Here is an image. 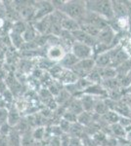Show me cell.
Returning <instances> with one entry per match:
<instances>
[{"label":"cell","mask_w":131,"mask_h":146,"mask_svg":"<svg viewBox=\"0 0 131 146\" xmlns=\"http://www.w3.org/2000/svg\"><path fill=\"white\" fill-rule=\"evenodd\" d=\"M66 109L73 112V114H75L77 116H78L80 113H82L84 111L79 98H71V100L69 101V105L67 106Z\"/></svg>","instance_id":"cell-12"},{"label":"cell","mask_w":131,"mask_h":146,"mask_svg":"<svg viewBox=\"0 0 131 146\" xmlns=\"http://www.w3.org/2000/svg\"><path fill=\"white\" fill-rule=\"evenodd\" d=\"M125 4V7L127 9V12H128V16L131 17V1H123Z\"/></svg>","instance_id":"cell-29"},{"label":"cell","mask_w":131,"mask_h":146,"mask_svg":"<svg viewBox=\"0 0 131 146\" xmlns=\"http://www.w3.org/2000/svg\"><path fill=\"white\" fill-rule=\"evenodd\" d=\"M79 62L71 52H68L66 54L65 56L62 58V60L59 62V64L61 65L64 69H67V70H71L73 67L77 65V63Z\"/></svg>","instance_id":"cell-11"},{"label":"cell","mask_w":131,"mask_h":146,"mask_svg":"<svg viewBox=\"0 0 131 146\" xmlns=\"http://www.w3.org/2000/svg\"><path fill=\"white\" fill-rule=\"evenodd\" d=\"M126 93H127V94H131V84H130V86L128 87L127 89H126Z\"/></svg>","instance_id":"cell-33"},{"label":"cell","mask_w":131,"mask_h":146,"mask_svg":"<svg viewBox=\"0 0 131 146\" xmlns=\"http://www.w3.org/2000/svg\"><path fill=\"white\" fill-rule=\"evenodd\" d=\"M116 31L110 25H107L106 27L102 28L100 30L99 34L96 37L97 43L107 46L108 48L116 47L114 45V42L116 41Z\"/></svg>","instance_id":"cell-3"},{"label":"cell","mask_w":131,"mask_h":146,"mask_svg":"<svg viewBox=\"0 0 131 146\" xmlns=\"http://www.w3.org/2000/svg\"><path fill=\"white\" fill-rule=\"evenodd\" d=\"M94 115L95 114L93 112L83 111L77 116V123L83 127L90 126L93 123V121H94Z\"/></svg>","instance_id":"cell-15"},{"label":"cell","mask_w":131,"mask_h":146,"mask_svg":"<svg viewBox=\"0 0 131 146\" xmlns=\"http://www.w3.org/2000/svg\"><path fill=\"white\" fill-rule=\"evenodd\" d=\"M109 106L106 102V100L105 98H99L96 102V105H95L94 108V112L96 115H99L100 117H102L103 115L106 114L107 112L109 111Z\"/></svg>","instance_id":"cell-19"},{"label":"cell","mask_w":131,"mask_h":146,"mask_svg":"<svg viewBox=\"0 0 131 146\" xmlns=\"http://www.w3.org/2000/svg\"><path fill=\"white\" fill-rule=\"evenodd\" d=\"M85 4L88 12L96 14L108 22L115 20L113 4L110 0H92V1H85Z\"/></svg>","instance_id":"cell-2"},{"label":"cell","mask_w":131,"mask_h":146,"mask_svg":"<svg viewBox=\"0 0 131 146\" xmlns=\"http://www.w3.org/2000/svg\"><path fill=\"white\" fill-rule=\"evenodd\" d=\"M12 129H13V127H11L8 123H6V124L2 125V126L0 127V133H1V135H3L8 136L9 133H11Z\"/></svg>","instance_id":"cell-27"},{"label":"cell","mask_w":131,"mask_h":146,"mask_svg":"<svg viewBox=\"0 0 131 146\" xmlns=\"http://www.w3.org/2000/svg\"><path fill=\"white\" fill-rule=\"evenodd\" d=\"M80 101L83 107V110L86 112H94V108L96 105V102L99 98H96V96H93L91 95H87V94H82L79 96Z\"/></svg>","instance_id":"cell-8"},{"label":"cell","mask_w":131,"mask_h":146,"mask_svg":"<svg viewBox=\"0 0 131 146\" xmlns=\"http://www.w3.org/2000/svg\"><path fill=\"white\" fill-rule=\"evenodd\" d=\"M126 137H127V139L131 140V131H129V133H126Z\"/></svg>","instance_id":"cell-32"},{"label":"cell","mask_w":131,"mask_h":146,"mask_svg":"<svg viewBox=\"0 0 131 146\" xmlns=\"http://www.w3.org/2000/svg\"><path fill=\"white\" fill-rule=\"evenodd\" d=\"M0 146H9L8 143V136L3 135L0 133Z\"/></svg>","instance_id":"cell-28"},{"label":"cell","mask_w":131,"mask_h":146,"mask_svg":"<svg viewBox=\"0 0 131 146\" xmlns=\"http://www.w3.org/2000/svg\"><path fill=\"white\" fill-rule=\"evenodd\" d=\"M113 4V11L115 19L116 20H120V19H126L128 16L127 9L125 7V4L123 1H112Z\"/></svg>","instance_id":"cell-9"},{"label":"cell","mask_w":131,"mask_h":146,"mask_svg":"<svg viewBox=\"0 0 131 146\" xmlns=\"http://www.w3.org/2000/svg\"><path fill=\"white\" fill-rule=\"evenodd\" d=\"M1 96L3 98V100L6 101L7 104H10V103L13 102L14 95H13V93H12V92L9 90V89H7V90L1 95Z\"/></svg>","instance_id":"cell-26"},{"label":"cell","mask_w":131,"mask_h":146,"mask_svg":"<svg viewBox=\"0 0 131 146\" xmlns=\"http://www.w3.org/2000/svg\"><path fill=\"white\" fill-rule=\"evenodd\" d=\"M32 133L33 138H34L37 142H43L47 137L46 128H45L44 126L36 127V128L32 129Z\"/></svg>","instance_id":"cell-20"},{"label":"cell","mask_w":131,"mask_h":146,"mask_svg":"<svg viewBox=\"0 0 131 146\" xmlns=\"http://www.w3.org/2000/svg\"><path fill=\"white\" fill-rule=\"evenodd\" d=\"M71 98V95L67 91V89H62L60 93L55 96V100H56L58 105H64L65 103L69 102Z\"/></svg>","instance_id":"cell-21"},{"label":"cell","mask_w":131,"mask_h":146,"mask_svg":"<svg viewBox=\"0 0 131 146\" xmlns=\"http://www.w3.org/2000/svg\"><path fill=\"white\" fill-rule=\"evenodd\" d=\"M112 127V131H113L114 135H116V136H126V131L124 128L122 126H120V124H116L113 125Z\"/></svg>","instance_id":"cell-24"},{"label":"cell","mask_w":131,"mask_h":146,"mask_svg":"<svg viewBox=\"0 0 131 146\" xmlns=\"http://www.w3.org/2000/svg\"><path fill=\"white\" fill-rule=\"evenodd\" d=\"M71 33H73V37H75V39L77 42H80V43H83V44H85V45H88V46L92 47V48L97 44L96 38L90 36L89 34H87L86 32H84L83 30L80 29V28L77 30H75V31L71 32Z\"/></svg>","instance_id":"cell-7"},{"label":"cell","mask_w":131,"mask_h":146,"mask_svg":"<svg viewBox=\"0 0 131 146\" xmlns=\"http://www.w3.org/2000/svg\"><path fill=\"white\" fill-rule=\"evenodd\" d=\"M95 67H96V64H95L94 58H89V60H79L77 65L71 69V71L77 75L78 79L86 78Z\"/></svg>","instance_id":"cell-5"},{"label":"cell","mask_w":131,"mask_h":146,"mask_svg":"<svg viewBox=\"0 0 131 146\" xmlns=\"http://www.w3.org/2000/svg\"><path fill=\"white\" fill-rule=\"evenodd\" d=\"M67 53L68 52L66 51L65 47L60 42V43H56L53 45H49L46 50V58L55 63H59Z\"/></svg>","instance_id":"cell-6"},{"label":"cell","mask_w":131,"mask_h":146,"mask_svg":"<svg viewBox=\"0 0 131 146\" xmlns=\"http://www.w3.org/2000/svg\"><path fill=\"white\" fill-rule=\"evenodd\" d=\"M83 131H84V127L81 126V125L78 124L77 122V123L71 124L69 133H70L71 135H73V137H79V136L82 135Z\"/></svg>","instance_id":"cell-23"},{"label":"cell","mask_w":131,"mask_h":146,"mask_svg":"<svg viewBox=\"0 0 131 146\" xmlns=\"http://www.w3.org/2000/svg\"><path fill=\"white\" fill-rule=\"evenodd\" d=\"M126 77H127V79H128V81L130 82V84H131V70L129 72L127 73V75H126Z\"/></svg>","instance_id":"cell-31"},{"label":"cell","mask_w":131,"mask_h":146,"mask_svg":"<svg viewBox=\"0 0 131 146\" xmlns=\"http://www.w3.org/2000/svg\"><path fill=\"white\" fill-rule=\"evenodd\" d=\"M9 146H22V135L18 131L13 128L11 133L8 135Z\"/></svg>","instance_id":"cell-17"},{"label":"cell","mask_w":131,"mask_h":146,"mask_svg":"<svg viewBox=\"0 0 131 146\" xmlns=\"http://www.w3.org/2000/svg\"><path fill=\"white\" fill-rule=\"evenodd\" d=\"M101 118L103 119L107 124L110 125V126H113V125L120 123V116L116 112L113 111V110H109V111L105 115H103Z\"/></svg>","instance_id":"cell-18"},{"label":"cell","mask_w":131,"mask_h":146,"mask_svg":"<svg viewBox=\"0 0 131 146\" xmlns=\"http://www.w3.org/2000/svg\"><path fill=\"white\" fill-rule=\"evenodd\" d=\"M8 108H1L0 109V127L7 123L8 120Z\"/></svg>","instance_id":"cell-25"},{"label":"cell","mask_w":131,"mask_h":146,"mask_svg":"<svg viewBox=\"0 0 131 146\" xmlns=\"http://www.w3.org/2000/svg\"><path fill=\"white\" fill-rule=\"evenodd\" d=\"M38 35H39L38 32L36 31V29H35L34 25H32V23H28L27 29H26V31L23 34L24 40H25L26 43H30V42L34 41L38 37Z\"/></svg>","instance_id":"cell-13"},{"label":"cell","mask_w":131,"mask_h":146,"mask_svg":"<svg viewBox=\"0 0 131 146\" xmlns=\"http://www.w3.org/2000/svg\"><path fill=\"white\" fill-rule=\"evenodd\" d=\"M70 52L78 60L94 58V50H93L92 47L80 43V42L75 41V43L71 48Z\"/></svg>","instance_id":"cell-4"},{"label":"cell","mask_w":131,"mask_h":146,"mask_svg":"<svg viewBox=\"0 0 131 146\" xmlns=\"http://www.w3.org/2000/svg\"><path fill=\"white\" fill-rule=\"evenodd\" d=\"M61 25L63 30H66V31L69 32H73L80 28L79 23L77 21L68 18L63 13H62V18H61Z\"/></svg>","instance_id":"cell-10"},{"label":"cell","mask_w":131,"mask_h":146,"mask_svg":"<svg viewBox=\"0 0 131 146\" xmlns=\"http://www.w3.org/2000/svg\"><path fill=\"white\" fill-rule=\"evenodd\" d=\"M8 120H7V123L10 125L11 127H16L17 125L20 123V121L22 120V117L20 115V112L17 110V108L12 107L8 108Z\"/></svg>","instance_id":"cell-14"},{"label":"cell","mask_w":131,"mask_h":146,"mask_svg":"<svg viewBox=\"0 0 131 146\" xmlns=\"http://www.w3.org/2000/svg\"><path fill=\"white\" fill-rule=\"evenodd\" d=\"M7 103H6V101L3 100V98H2L1 96H0V109H1V108H8L7 107Z\"/></svg>","instance_id":"cell-30"},{"label":"cell","mask_w":131,"mask_h":146,"mask_svg":"<svg viewBox=\"0 0 131 146\" xmlns=\"http://www.w3.org/2000/svg\"><path fill=\"white\" fill-rule=\"evenodd\" d=\"M58 11L63 13L68 18L77 21L78 23L82 22L87 13L85 1H78V0L64 1V4Z\"/></svg>","instance_id":"cell-1"},{"label":"cell","mask_w":131,"mask_h":146,"mask_svg":"<svg viewBox=\"0 0 131 146\" xmlns=\"http://www.w3.org/2000/svg\"><path fill=\"white\" fill-rule=\"evenodd\" d=\"M9 37H10L11 45L13 48L17 49V50H21L23 48V46L25 45V40H24L23 35L14 33V32L10 31L9 32Z\"/></svg>","instance_id":"cell-16"},{"label":"cell","mask_w":131,"mask_h":146,"mask_svg":"<svg viewBox=\"0 0 131 146\" xmlns=\"http://www.w3.org/2000/svg\"><path fill=\"white\" fill-rule=\"evenodd\" d=\"M28 23H26L25 21H22V20L17 21V22L13 23V25H12L11 31L14 32V33H18V34L23 35L24 32H25L26 29H27Z\"/></svg>","instance_id":"cell-22"}]
</instances>
